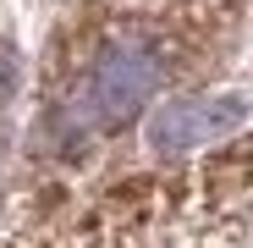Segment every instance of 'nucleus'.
<instances>
[{"label":"nucleus","mask_w":253,"mask_h":248,"mask_svg":"<svg viewBox=\"0 0 253 248\" xmlns=\"http://www.w3.org/2000/svg\"><path fill=\"white\" fill-rule=\"evenodd\" d=\"M198 45L182 17H126L88 50L77 89L66 99V121L77 138L121 133L193 66Z\"/></svg>","instance_id":"obj_1"},{"label":"nucleus","mask_w":253,"mask_h":248,"mask_svg":"<svg viewBox=\"0 0 253 248\" xmlns=\"http://www.w3.org/2000/svg\"><path fill=\"white\" fill-rule=\"evenodd\" d=\"M248 127V94L242 89H215L198 99H171L143 121V138L154 154H193V149H215Z\"/></svg>","instance_id":"obj_2"}]
</instances>
